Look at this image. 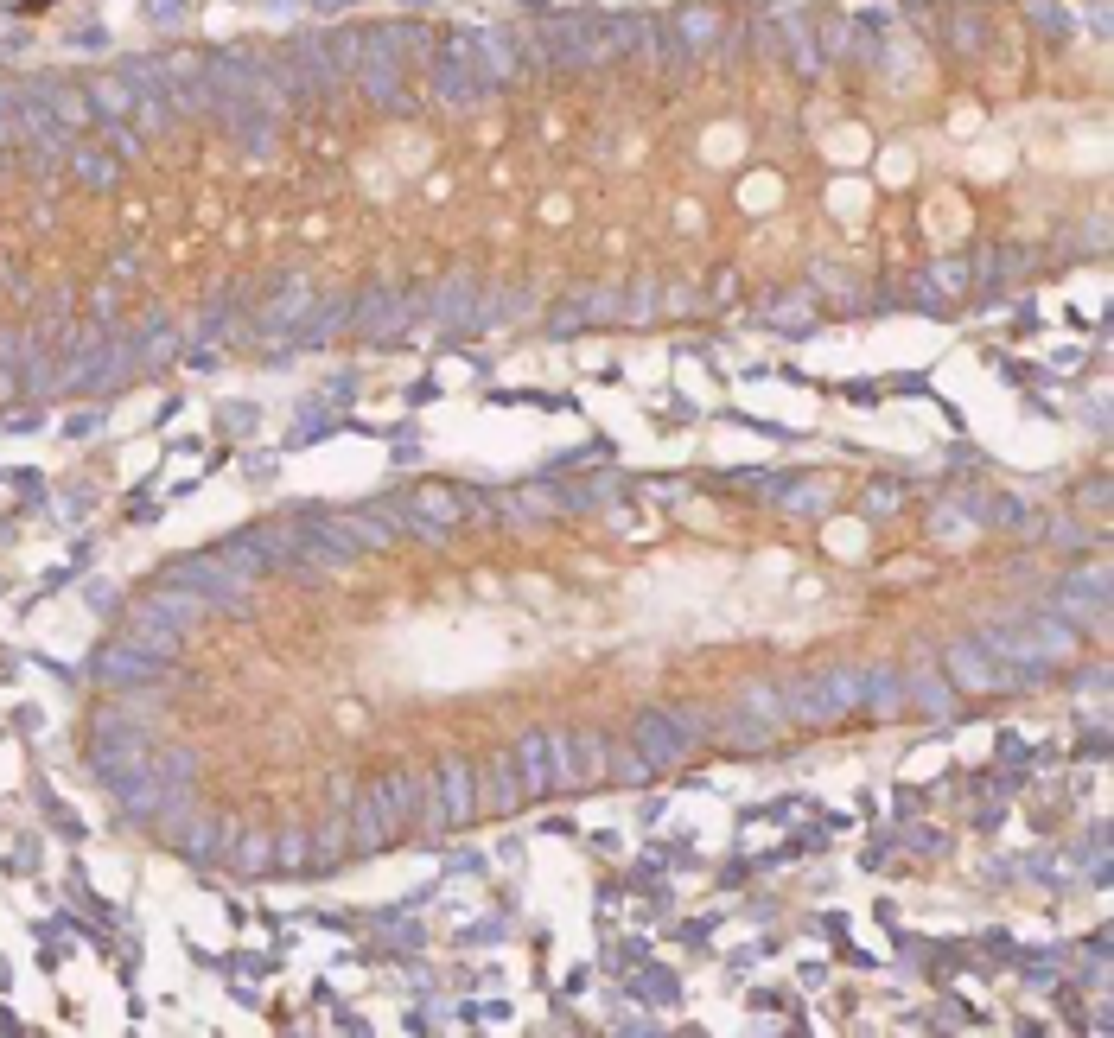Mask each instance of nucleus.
Wrapping results in <instances>:
<instances>
[{
    "mask_svg": "<svg viewBox=\"0 0 1114 1038\" xmlns=\"http://www.w3.org/2000/svg\"><path fill=\"white\" fill-rule=\"evenodd\" d=\"M637 746H643V765H675V758L688 752V739L675 733V726H669L663 714H650V720L637 726Z\"/></svg>",
    "mask_w": 1114,
    "mask_h": 1038,
    "instance_id": "1",
    "label": "nucleus"
},
{
    "mask_svg": "<svg viewBox=\"0 0 1114 1038\" xmlns=\"http://www.w3.org/2000/svg\"><path fill=\"white\" fill-rule=\"evenodd\" d=\"M440 784H446V809H440V816H446V822H465V816L478 809V797H472V771H465V765H446V771H440Z\"/></svg>",
    "mask_w": 1114,
    "mask_h": 1038,
    "instance_id": "2",
    "label": "nucleus"
},
{
    "mask_svg": "<svg viewBox=\"0 0 1114 1038\" xmlns=\"http://www.w3.org/2000/svg\"><path fill=\"white\" fill-rule=\"evenodd\" d=\"M529 790H522V777H510V758L497 765V784H491V797H484V809H516Z\"/></svg>",
    "mask_w": 1114,
    "mask_h": 1038,
    "instance_id": "3",
    "label": "nucleus"
}]
</instances>
